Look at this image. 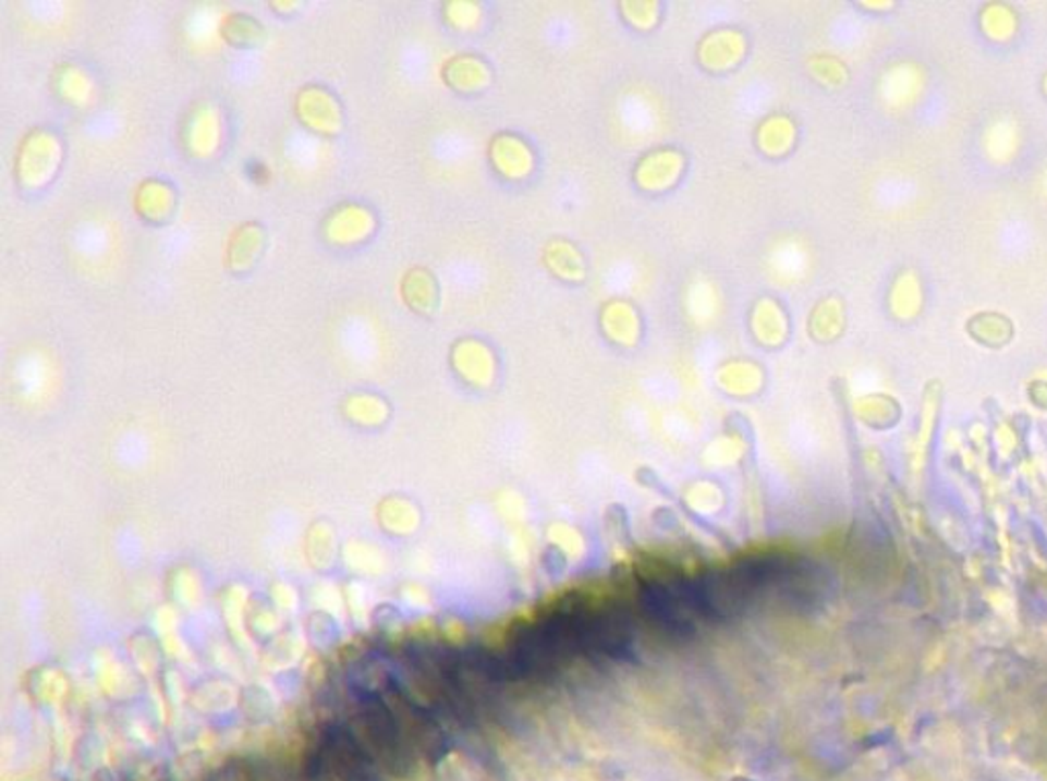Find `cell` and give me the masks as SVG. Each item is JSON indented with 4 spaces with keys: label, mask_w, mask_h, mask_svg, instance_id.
Listing matches in <instances>:
<instances>
[{
    "label": "cell",
    "mask_w": 1047,
    "mask_h": 781,
    "mask_svg": "<svg viewBox=\"0 0 1047 781\" xmlns=\"http://www.w3.org/2000/svg\"><path fill=\"white\" fill-rule=\"evenodd\" d=\"M134 209L142 219L150 223H160L174 209V193L167 183L158 179H146L135 188Z\"/></svg>",
    "instance_id": "obj_15"
},
{
    "label": "cell",
    "mask_w": 1047,
    "mask_h": 781,
    "mask_svg": "<svg viewBox=\"0 0 1047 781\" xmlns=\"http://www.w3.org/2000/svg\"><path fill=\"white\" fill-rule=\"evenodd\" d=\"M685 156L678 148H655L638 158L632 179L645 193H666L682 179Z\"/></svg>",
    "instance_id": "obj_3"
},
{
    "label": "cell",
    "mask_w": 1047,
    "mask_h": 781,
    "mask_svg": "<svg viewBox=\"0 0 1047 781\" xmlns=\"http://www.w3.org/2000/svg\"><path fill=\"white\" fill-rule=\"evenodd\" d=\"M442 81L456 93H479L491 83V70L479 56L459 53L445 62Z\"/></svg>",
    "instance_id": "obj_11"
},
{
    "label": "cell",
    "mask_w": 1047,
    "mask_h": 781,
    "mask_svg": "<svg viewBox=\"0 0 1047 781\" xmlns=\"http://www.w3.org/2000/svg\"><path fill=\"white\" fill-rule=\"evenodd\" d=\"M543 263L552 277L565 283H582L587 274L582 249L563 237L547 242V246L543 248Z\"/></svg>",
    "instance_id": "obj_12"
},
{
    "label": "cell",
    "mask_w": 1047,
    "mask_h": 781,
    "mask_svg": "<svg viewBox=\"0 0 1047 781\" xmlns=\"http://www.w3.org/2000/svg\"><path fill=\"white\" fill-rule=\"evenodd\" d=\"M832 324V307L829 303L825 305H818L815 312H813V317L808 319V326L813 330V335L816 338H827L829 332H831Z\"/></svg>",
    "instance_id": "obj_23"
},
{
    "label": "cell",
    "mask_w": 1047,
    "mask_h": 781,
    "mask_svg": "<svg viewBox=\"0 0 1047 781\" xmlns=\"http://www.w3.org/2000/svg\"><path fill=\"white\" fill-rule=\"evenodd\" d=\"M748 330L755 338V342H759L762 346L767 349L781 346L790 333V319L786 314V307L774 297H759L751 307Z\"/></svg>",
    "instance_id": "obj_9"
},
{
    "label": "cell",
    "mask_w": 1047,
    "mask_h": 781,
    "mask_svg": "<svg viewBox=\"0 0 1047 781\" xmlns=\"http://www.w3.org/2000/svg\"><path fill=\"white\" fill-rule=\"evenodd\" d=\"M601 333L618 346L632 349L641 342L643 319L636 305L626 300L606 301L599 309Z\"/></svg>",
    "instance_id": "obj_8"
},
{
    "label": "cell",
    "mask_w": 1047,
    "mask_h": 781,
    "mask_svg": "<svg viewBox=\"0 0 1047 781\" xmlns=\"http://www.w3.org/2000/svg\"><path fill=\"white\" fill-rule=\"evenodd\" d=\"M747 51V37L739 29H715L699 39L698 62L710 72H727L741 64Z\"/></svg>",
    "instance_id": "obj_6"
},
{
    "label": "cell",
    "mask_w": 1047,
    "mask_h": 781,
    "mask_svg": "<svg viewBox=\"0 0 1047 781\" xmlns=\"http://www.w3.org/2000/svg\"><path fill=\"white\" fill-rule=\"evenodd\" d=\"M219 35L232 48H256L265 39V27L249 15L233 13L221 21Z\"/></svg>",
    "instance_id": "obj_19"
},
{
    "label": "cell",
    "mask_w": 1047,
    "mask_h": 781,
    "mask_svg": "<svg viewBox=\"0 0 1047 781\" xmlns=\"http://www.w3.org/2000/svg\"><path fill=\"white\" fill-rule=\"evenodd\" d=\"M249 176H252L256 183H267L270 174H268V168L265 167V164H254V167L249 168Z\"/></svg>",
    "instance_id": "obj_24"
},
{
    "label": "cell",
    "mask_w": 1047,
    "mask_h": 781,
    "mask_svg": "<svg viewBox=\"0 0 1047 781\" xmlns=\"http://www.w3.org/2000/svg\"><path fill=\"white\" fill-rule=\"evenodd\" d=\"M489 162L499 176L522 181L533 172L534 154L520 135L503 132L489 142Z\"/></svg>",
    "instance_id": "obj_7"
},
{
    "label": "cell",
    "mask_w": 1047,
    "mask_h": 781,
    "mask_svg": "<svg viewBox=\"0 0 1047 781\" xmlns=\"http://www.w3.org/2000/svg\"><path fill=\"white\" fill-rule=\"evenodd\" d=\"M794 139H796V125L790 117L783 115V113H771V115L765 117L764 121L757 125V132H755L757 148L767 156H771V158L786 156L788 151L792 150Z\"/></svg>",
    "instance_id": "obj_16"
},
{
    "label": "cell",
    "mask_w": 1047,
    "mask_h": 781,
    "mask_svg": "<svg viewBox=\"0 0 1047 781\" xmlns=\"http://www.w3.org/2000/svg\"><path fill=\"white\" fill-rule=\"evenodd\" d=\"M445 19L456 32H473L482 23V4L473 0H450L445 7Z\"/></svg>",
    "instance_id": "obj_22"
},
{
    "label": "cell",
    "mask_w": 1047,
    "mask_h": 781,
    "mask_svg": "<svg viewBox=\"0 0 1047 781\" xmlns=\"http://www.w3.org/2000/svg\"><path fill=\"white\" fill-rule=\"evenodd\" d=\"M764 377L762 366L747 358H734L727 361L718 368V381L722 382L729 391L734 393H748L759 387Z\"/></svg>",
    "instance_id": "obj_20"
},
{
    "label": "cell",
    "mask_w": 1047,
    "mask_h": 781,
    "mask_svg": "<svg viewBox=\"0 0 1047 781\" xmlns=\"http://www.w3.org/2000/svg\"><path fill=\"white\" fill-rule=\"evenodd\" d=\"M450 361L454 368L473 382L491 381L496 373V356L491 349L477 338L456 340L450 352Z\"/></svg>",
    "instance_id": "obj_10"
},
{
    "label": "cell",
    "mask_w": 1047,
    "mask_h": 781,
    "mask_svg": "<svg viewBox=\"0 0 1047 781\" xmlns=\"http://www.w3.org/2000/svg\"><path fill=\"white\" fill-rule=\"evenodd\" d=\"M62 160L60 139L48 130H32L21 139L15 158L17 183L35 191L50 183Z\"/></svg>",
    "instance_id": "obj_1"
},
{
    "label": "cell",
    "mask_w": 1047,
    "mask_h": 781,
    "mask_svg": "<svg viewBox=\"0 0 1047 781\" xmlns=\"http://www.w3.org/2000/svg\"><path fill=\"white\" fill-rule=\"evenodd\" d=\"M683 312L690 319V324L699 328L715 324L716 316L720 312V295L715 284L706 279H694L687 284L683 293Z\"/></svg>",
    "instance_id": "obj_17"
},
{
    "label": "cell",
    "mask_w": 1047,
    "mask_h": 781,
    "mask_svg": "<svg viewBox=\"0 0 1047 781\" xmlns=\"http://www.w3.org/2000/svg\"><path fill=\"white\" fill-rule=\"evenodd\" d=\"M324 237L336 246H354L365 242L375 230L373 213L356 203H342L333 207L324 219Z\"/></svg>",
    "instance_id": "obj_5"
},
{
    "label": "cell",
    "mask_w": 1047,
    "mask_h": 781,
    "mask_svg": "<svg viewBox=\"0 0 1047 781\" xmlns=\"http://www.w3.org/2000/svg\"><path fill=\"white\" fill-rule=\"evenodd\" d=\"M295 115L309 132L326 137L340 134L344 123L340 102L328 88L319 84L301 88L295 97Z\"/></svg>",
    "instance_id": "obj_2"
},
{
    "label": "cell",
    "mask_w": 1047,
    "mask_h": 781,
    "mask_svg": "<svg viewBox=\"0 0 1047 781\" xmlns=\"http://www.w3.org/2000/svg\"><path fill=\"white\" fill-rule=\"evenodd\" d=\"M659 2L657 0H624L620 2V13L624 21L638 29L650 32L659 23Z\"/></svg>",
    "instance_id": "obj_21"
},
{
    "label": "cell",
    "mask_w": 1047,
    "mask_h": 781,
    "mask_svg": "<svg viewBox=\"0 0 1047 781\" xmlns=\"http://www.w3.org/2000/svg\"><path fill=\"white\" fill-rule=\"evenodd\" d=\"M183 148L188 156L205 160L216 154L221 144V119L211 102H197L191 107L181 130Z\"/></svg>",
    "instance_id": "obj_4"
},
{
    "label": "cell",
    "mask_w": 1047,
    "mask_h": 781,
    "mask_svg": "<svg viewBox=\"0 0 1047 781\" xmlns=\"http://www.w3.org/2000/svg\"><path fill=\"white\" fill-rule=\"evenodd\" d=\"M53 90L68 105L83 107L93 97V83L81 68L62 64L53 70Z\"/></svg>",
    "instance_id": "obj_18"
},
{
    "label": "cell",
    "mask_w": 1047,
    "mask_h": 781,
    "mask_svg": "<svg viewBox=\"0 0 1047 781\" xmlns=\"http://www.w3.org/2000/svg\"><path fill=\"white\" fill-rule=\"evenodd\" d=\"M265 246V230L258 223H242L233 230L228 248H226V263L233 272H244L248 270L260 249Z\"/></svg>",
    "instance_id": "obj_14"
},
{
    "label": "cell",
    "mask_w": 1047,
    "mask_h": 781,
    "mask_svg": "<svg viewBox=\"0 0 1047 781\" xmlns=\"http://www.w3.org/2000/svg\"><path fill=\"white\" fill-rule=\"evenodd\" d=\"M403 303L419 316H430L438 305V284L428 268H410L400 283Z\"/></svg>",
    "instance_id": "obj_13"
}]
</instances>
